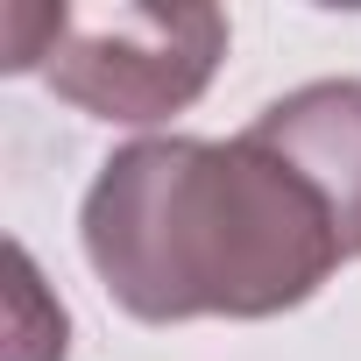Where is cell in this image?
Masks as SVG:
<instances>
[{
  "label": "cell",
  "instance_id": "7a4b0ae2",
  "mask_svg": "<svg viewBox=\"0 0 361 361\" xmlns=\"http://www.w3.org/2000/svg\"><path fill=\"white\" fill-rule=\"evenodd\" d=\"M8 71H43L57 99L85 106L92 121H170L185 114L220 57L227 15L220 8H0Z\"/></svg>",
  "mask_w": 361,
  "mask_h": 361
},
{
  "label": "cell",
  "instance_id": "3957f363",
  "mask_svg": "<svg viewBox=\"0 0 361 361\" xmlns=\"http://www.w3.org/2000/svg\"><path fill=\"white\" fill-rule=\"evenodd\" d=\"M326 199L340 255H361V78H319L269 99L248 128Z\"/></svg>",
  "mask_w": 361,
  "mask_h": 361
},
{
  "label": "cell",
  "instance_id": "277c9868",
  "mask_svg": "<svg viewBox=\"0 0 361 361\" xmlns=\"http://www.w3.org/2000/svg\"><path fill=\"white\" fill-rule=\"evenodd\" d=\"M8 262H15V361H64V312L43 298L29 248H8Z\"/></svg>",
  "mask_w": 361,
  "mask_h": 361
},
{
  "label": "cell",
  "instance_id": "6da1fadb",
  "mask_svg": "<svg viewBox=\"0 0 361 361\" xmlns=\"http://www.w3.org/2000/svg\"><path fill=\"white\" fill-rule=\"evenodd\" d=\"M78 227L114 305L149 326L276 319L347 262L326 199L255 135L128 142L99 163Z\"/></svg>",
  "mask_w": 361,
  "mask_h": 361
}]
</instances>
